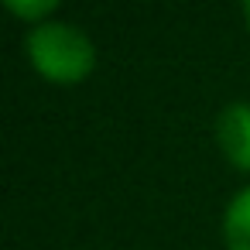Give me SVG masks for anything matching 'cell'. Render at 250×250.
<instances>
[{"label": "cell", "mask_w": 250, "mask_h": 250, "mask_svg": "<svg viewBox=\"0 0 250 250\" xmlns=\"http://www.w3.org/2000/svg\"><path fill=\"white\" fill-rule=\"evenodd\" d=\"M28 59L31 65L48 79V83H59V86H76L83 83L93 65H96V48L93 42L72 28V24H59V21H45V24H35L28 42Z\"/></svg>", "instance_id": "cell-1"}, {"label": "cell", "mask_w": 250, "mask_h": 250, "mask_svg": "<svg viewBox=\"0 0 250 250\" xmlns=\"http://www.w3.org/2000/svg\"><path fill=\"white\" fill-rule=\"evenodd\" d=\"M216 144L240 171H250V103H229L216 117Z\"/></svg>", "instance_id": "cell-2"}, {"label": "cell", "mask_w": 250, "mask_h": 250, "mask_svg": "<svg viewBox=\"0 0 250 250\" xmlns=\"http://www.w3.org/2000/svg\"><path fill=\"white\" fill-rule=\"evenodd\" d=\"M223 236L229 250H250V188H243L223 219Z\"/></svg>", "instance_id": "cell-3"}, {"label": "cell", "mask_w": 250, "mask_h": 250, "mask_svg": "<svg viewBox=\"0 0 250 250\" xmlns=\"http://www.w3.org/2000/svg\"><path fill=\"white\" fill-rule=\"evenodd\" d=\"M4 4L18 14V18H24V21H42V18H48L62 0H4Z\"/></svg>", "instance_id": "cell-4"}, {"label": "cell", "mask_w": 250, "mask_h": 250, "mask_svg": "<svg viewBox=\"0 0 250 250\" xmlns=\"http://www.w3.org/2000/svg\"><path fill=\"white\" fill-rule=\"evenodd\" d=\"M247 21H250V0H247Z\"/></svg>", "instance_id": "cell-5"}]
</instances>
